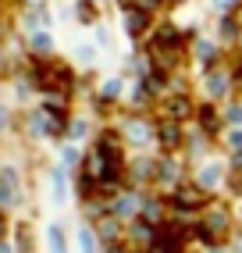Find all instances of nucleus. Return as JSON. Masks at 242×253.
<instances>
[{"label":"nucleus","instance_id":"1","mask_svg":"<svg viewBox=\"0 0 242 253\" xmlns=\"http://www.w3.org/2000/svg\"><path fill=\"white\" fill-rule=\"evenodd\" d=\"M167 204L178 214H189V211H200L206 204V193H203V185H178V189L167 196Z\"/></svg>","mask_w":242,"mask_h":253},{"label":"nucleus","instance_id":"2","mask_svg":"<svg viewBox=\"0 0 242 253\" xmlns=\"http://www.w3.org/2000/svg\"><path fill=\"white\" fill-rule=\"evenodd\" d=\"M11 204H18V175H14V168H4L0 171V207Z\"/></svg>","mask_w":242,"mask_h":253},{"label":"nucleus","instance_id":"3","mask_svg":"<svg viewBox=\"0 0 242 253\" xmlns=\"http://www.w3.org/2000/svg\"><path fill=\"white\" fill-rule=\"evenodd\" d=\"M153 136H157V143H161L164 150H175V146L182 143V128H178V122H171V118H167V122L157 125V132H153Z\"/></svg>","mask_w":242,"mask_h":253},{"label":"nucleus","instance_id":"4","mask_svg":"<svg viewBox=\"0 0 242 253\" xmlns=\"http://www.w3.org/2000/svg\"><path fill=\"white\" fill-rule=\"evenodd\" d=\"M189 114H196V107H193L189 96H171L167 100V118H171V122H185Z\"/></svg>","mask_w":242,"mask_h":253},{"label":"nucleus","instance_id":"5","mask_svg":"<svg viewBox=\"0 0 242 253\" xmlns=\"http://www.w3.org/2000/svg\"><path fill=\"white\" fill-rule=\"evenodd\" d=\"M153 178H157V185H175V182H178V164L161 161V164H157V171H153Z\"/></svg>","mask_w":242,"mask_h":253},{"label":"nucleus","instance_id":"6","mask_svg":"<svg viewBox=\"0 0 242 253\" xmlns=\"http://www.w3.org/2000/svg\"><path fill=\"white\" fill-rule=\"evenodd\" d=\"M196 114H200V125H203V132H210V136H214V132L221 128V114H217L210 104H206V107H200Z\"/></svg>","mask_w":242,"mask_h":253},{"label":"nucleus","instance_id":"7","mask_svg":"<svg viewBox=\"0 0 242 253\" xmlns=\"http://www.w3.org/2000/svg\"><path fill=\"white\" fill-rule=\"evenodd\" d=\"M146 25H150V11H143V7L128 11V32H132V36H139V32H146Z\"/></svg>","mask_w":242,"mask_h":253},{"label":"nucleus","instance_id":"8","mask_svg":"<svg viewBox=\"0 0 242 253\" xmlns=\"http://www.w3.org/2000/svg\"><path fill=\"white\" fill-rule=\"evenodd\" d=\"M217 178H221V171H217L214 164H206L203 171H200V185H203V189H210V185H217Z\"/></svg>","mask_w":242,"mask_h":253},{"label":"nucleus","instance_id":"9","mask_svg":"<svg viewBox=\"0 0 242 253\" xmlns=\"http://www.w3.org/2000/svg\"><path fill=\"white\" fill-rule=\"evenodd\" d=\"M79 246H82V253H96V235L89 228H82L79 232Z\"/></svg>","mask_w":242,"mask_h":253},{"label":"nucleus","instance_id":"10","mask_svg":"<svg viewBox=\"0 0 242 253\" xmlns=\"http://www.w3.org/2000/svg\"><path fill=\"white\" fill-rule=\"evenodd\" d=\"M50 246H54V253H64V232L57 225H50Z\"/></svg>","mask_w":242,"mask_h":253},{"label":"nucleus","instance_id":"11","mask_svg":"<svg viewBox=\"0 0 242 253\" xmlns=\"http://www.w3.org/2000/svg\"><path fill=\"white\" fill-rule=\"evenodd\" d=\"M79 18H85V22H93V18H96V7L89 4V0H79Z\"/></svg>","mask_w":242,"mask_h":253},{"label":"nucleus","instance_id":"12","mask_svg":"<svg viewBox=\"0 0 242 253\" xmlns=\"http://www.w3.org/2000/svg\"><path fill=\"white\" fill-rule=\"evenodd\" d=\"M228 146L235 150V154H242V128H235L232 136H228Z\"/></svg>","mask_w":242,"mask_h":253},{"label":"nucleus","instance_id":"13","mask_svg":"<svg viewBox=\"0 0 242 253\" xmlns=\"http://www.w3.org/2000/svg\"><path fill=\"white\" fill-rule=\"evenodd\" d=\"M118 93H121V82H118V79L103 82V96H118Z\"/></svg>","mask_w":242,"mask_h":253},{"label":"nucleus","instance_id":"14","mask_svg":"<svg viewBox=\"0 0 242 253\" xmlns=\"http://www.w3.org/2000/svg\"><path fill=\"white\" fill-rule=\"evenodd\" d=\"M224 89H228V79L214 75V79H210V93H224Z\"/></svg>","mask_w":242,"mask_h":253},{"label":"nucleus","instance_id":"15","mask_svg":"<svg viewBox=\"0 0 242 253\" xmlns=\"http://www.w3.org/2000/svg\"><path fill=\"white\" fill-rule=\"evenodd\" d=\"M228 118H232V122H235V125H242V104H235V107L228 111Z\"/></svg>","mask_w":242,"mask_h":253},{"label":"nucleus","instance_id":"16","mask_svg":"<svg viewBox=\"0 0 242 253\" xmlns=\"http://www.w3.org/2000/svg\"><path fill=\"white\" fill-rule=\"evenodd\" d=\"M72 136H85V122H72Z\"/></svg>","mask_w":242,"mask_h":253},{"label":"nucleus","instance_id":"17","mask_svg":"<svg viewBox=\"0 0 242 253\" xmlns=\"http://www.w3.org/2000/svg\"><path fill=\"white\" fill-rule=\"evenodd\" d=\"M7 232V225H4V214H0V235H4Z\"/></svg>","mask_w":242,"mask_h":253},{"label":"nucleus","instance_id":"18","mask_svg":"<svg viewBox=\"0 0 242 253\" xmlns=\"http://www.w3.org/2000/svg\"><path fill=\"white\" fill-rule=\"evenodd\" d=\"M217 4H221V7H228V4H235V0H217Z\"/></svg>","mask_w":242,"mask_h":253},{"label":"nucleus","instance_id":"19","mask_svg":"<svg viewBox=\"0 0 242 253\" xmlns=\"http://www.w3.org/2000/svg\"><path fill=\"white\" fill-rule=\"evenodd\" d=\"M0 125H4V107H0Z\"/></svg>","mask_w":242,"mask_h":253}]
</instances>
